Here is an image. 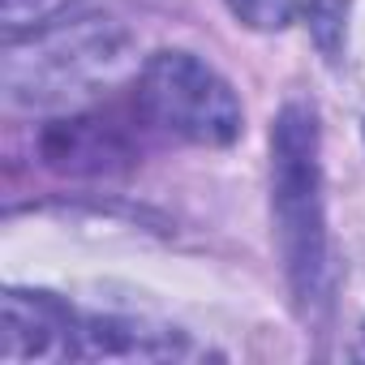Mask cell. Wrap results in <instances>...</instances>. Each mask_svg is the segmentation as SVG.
<instances>
[{"instance_id":"1","label":"cell","mask_w":365,"mask_h":365,"mask_svg":"<svg viewBox=\"0 0 365 365\" xmlns=\"http://www.w3.org/2000/svg\"><path fill=\"white\" fill-rule=\"evenodd\" d=\"M271 215L284 275L301 318L331 305V250L322 202V138L309 103H284L271 129Z\"/></svg>"},{"instance_id":"2","label":"cell","mask_w":365,"mask_h":365,"mask_svg":"<svg viewBox=\"0 0 365 365\" xmlns=\"http://www.w3.org/2000/svg\"><path fill=\"white\" fill-rule=\"evenodd\" d=\"M129 69V35L112 18H61L5 39V95L31 108H73Z\"/></svg>"},{"instance_id":"3","label":"cell","mask_w":365,"mask_h":365,"mask_svg":"<svg viewBox=\"0 0 365 365\" xmlns=\"http://www.w3.org/2000/svg\"><path fill=\"white\" fill-rule=\"evenodd\" d=\"M138 112L194 146H232L245 129L237 91L194 52L163 48L142 61L138 73Z\"/></svg>"},{"instance_id":"4","label":"cell","mask_w":365,"mask_h":365,"mask_svg":"<svg viewBox=\"0 0 365 365\" xmlns=\"http://www.w3.org/2000/svg\"><path fill=\"white\" fill-rule=\"evenodd\" d=\"M5 361H69L82 344V314L43 288H9L5 301Z\"/></svg>"},{"instance_id":"5","label":"cell","mask_w":365,"mask_h":365,"mask_svg":"<svg viewBox=\"0 0 365 365\" xmlns=\"http://www.w3.org/2000/svg\"><path fill=\"white\" fill-rule=\"evenodd\" d=\"M185 331L155 327L146 318H120V314H82V361H180L194 356Z\"/></svg>"},{"instance_id":"6","label":"cell","mask_w":365,"mask_h":365,"mask_svg":"<svg viewBox=\"0 0 365 365\" xmlns=\"http://www.w3.org/2000/svg\"><path fill=\"white\" fill-rule=\"evenodd\" d=\"M43 159L61 172H108V159H125L116 129H103L99 120H56L43 133Z\"/></svg>"},{"instance_id":"7","label":"cell","mask_w":365,"mask_h":365,"mask_svg":"<svg viewBox=\"0 0 365 365\" xmlns=\"http://www.w3.org/2000/svg\"><path fill=\"white\" fill-rule=\"evenodd\" d=\"M305 26H309V39L314 48L322 52L327 65H339L344 61V48H348V14H352V0H305Z\"/></svg>"},{"instance_id":"8","label":"cell","mask_w":365,"mask_h":365,"mask_svg":"<svg viewBox=\"0 0 365 365\" xmlns=\"http://www.w3.org/2000/svg\"><path fill=\"white\" fill-rule=\"evenodd\" d=\"M228 5V14L241 22V26H250V31H262V35H275V31H284L292 18H297V0H224Z\"/></svg>"},{"instance_id":"9","label":"cell","mask_w":365,"mask_h":365,"mask_svg":"<svg viewBox=\"0 0 365 365\" xmlns=\"http://www.w3.org/2000/svg\"><path fill=\"white\" fill-rule=\"evenodd\" d=\"M361 356H365V331H361Z\"/></svg>"}]
</instances>
